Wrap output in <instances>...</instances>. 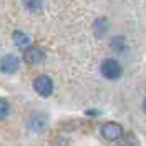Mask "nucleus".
<instances>
[{
  "instance_id": "2",
  "label": "nucleus",
  "mask_w": 146,
  "mask_h": 146,
  "mask_svg": "<svg viewBox=\"0 0 146 146\" xmlns=\"http://www.w3.org/2000/svg\"><path fill=\"white\" fill-rule=\"evenodd\" d=\"M100 72H101V75H103L105 78H108V80H118L119 76H121V66H119V63L116 60L106 58V60H103V63H101Z\"/></svg>"
},
{
  "instance_id": "10",
  "label": "nucleus",
  "mask_w": 146,
  "mask_h": 146,
  "mask_svg": "<svg viewBox=\"0 0 146 146\" xmlns=\"http://www.w3.org/2000/svg\"><path fill=\"white\" fill-rule=\"evenodd\" d=\"M110 43H111V48H113V50H116V52L125 50V38H123V36H119V35L118 36H113Z\"/></svg>"
},
{
  "instance_id": "6",
  "label": "nucleus",
  "mask_w": 146,
  "mask_h": 146,
  "mask_svg": "<svg viewBox=\"0 0 146 146\" xmlns=\"http://www.w3.org/2000/svg\"><path fill=\"white\" fill-rule=\"evenodd\" d=\"M45 126H46V116L45 115L36 113V115H33L32 118L28 119V128L33 129V131H42V129H45Z\"/></svg>"
},
{
  "instance_id": "5",
  "label": "nucleus",
  "mask_w": 146,
  "mask_h": 146,
  "mask_svg": "<svg viewBox=\"0 0 146 146\" xmlns=\"http://www.w3.org/2000/svg\"><path fill=\"white\" fill-rule=\"evenodd\" d=\"M0 70L3 73H7V75L15 73L18 70V58L15 55H5L0 62Z\"/></svg>"
},
{
  "instance_id": "7",
  "label": "nucleus",
  "mask_w": 146,
  "mask_h": 146,
  "mask_svg": "<svg viewBox=\"0 0 146 146\" xmlns=\"http://www.w3.org/2000/svg\"><path fill=\"white\" fill-rule=\"evenodd\" d=\"M12 40H13L15 45L20 46V48H27V46H30V43H32L30 36H28L27 33H23V32H20V30H15V32L12 33Z\"/></svg>"
},
{
  "instance_id": "8",
  "label": "nucleus",
  "mask_w": 146,
  "mask_h": 146,
  "mask_svg": "<svg viewBox=\"0 0 146 146\" xmlns=\"http://www.w3.org/2000/svg\"><path fill=\"white\" fill-rule=\"evenodd\" d=\"M93 30H95V33H96L98 36L105 35V32L108 30V22H106V18H98V20H95Z\"/></svg>"
},
{
  "instance_id": "3",
  "label": "nucleus",
  "mask_w": 146,
  "mask_h": 146,
  "mask_svg": "<svg viewBox=\"0 0 146 146\" xmlns=\"http://www.w3.org/2000/svg\"><path fill=\"white\" fill-rule=\"evenodd\" d=\"M101 136L105 138V139H110V141H116L119 138L123 136V128L121 125L118 123H105L103 126H101Z\"/></svg>"
},
{
  "instance_id": "4",
  "label": "nucleus",
  "mask_w": 146,
  "mask_h": 146,
  "mask_svg": "<svg viewBox=\"0 0 146 146\" xmlns=\"http://www.w3.org/2000/svg\"><path fill=\"white\" fill-rule=\"evenodd\" d=\"M23 58L30 65H38L45 60V52L40 46H27V50L23 53Z\"/></svg>"
},
{
  "instance_id": "12",
  "label": "nucleus",
  "mask_w": 146,
  "mask_h": 146,
  "mask_svg": "<svg viewBox=\"0 0 146 146\" xmlns=\"http://www.w3.org/2000/svg\"><path fill=\"white\" fill-rule=\"evenodd\" d=\"M143 111L146 113V98H145V101H143Z\"/></svg>"
},
{
  "instance_id": "1",
  "label": "nucleus",
  "mask_w": 146,
  "mask_h": 146,
  "mask_svg": "<svg viewBox=\"0 0 146 146\" xmlns=\"http://www.w3.org/2000/svg\"><path fill=\"white\" fill-rule=\"evenodd\" d=\"M33 90L40 95V96H43V98H48L52 93H53V82H52V78L50 76H46V75H38L35 80H33Z\"/></svg>"
},
{
  "instance_id": "11",
  "label": "nucleus",
  "mask_w": 146,
  "mask_h": 146,
  "mask_svg": "<svg viewBox=\"0 0 146 146\" xmlns=\"http://www.w3.org/2000/svg\"><path fill=\"white\" fill-rule=\"evenodd\" d=\"M9 111H10V105H9V101L5 100V98H0V119L7 118Z\"/></svg>"
},
{
  "instance_id": "9",
  "label": "nucleus",
  "mask_w": 146,
  "mask_h": 146,
  "mask_svg": "<svg viewBox=\"0 0 146 146\" xmlns=\"http://www.w3.org/2000/svg\"><path fill=\"white\" fill-rule=\"evenodd\" d=\"M23 3H25L27 10L33 12V13H36V12H40L43 9V0H23Z\"/></svg>"
}]
</instances>
